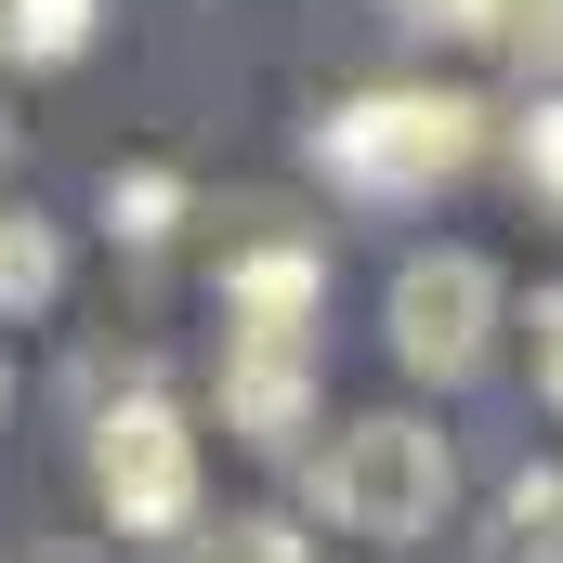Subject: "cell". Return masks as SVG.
I'll return each mask as SVG.
<instances>
[{"mask_svg":"<svg viewBox=\"0 0 563 563\" xmlns=\"http://www.w3.org/2000/svg\"><path fill=\"white\" fill-rule=\"evenodd\" d=\"M472 144H485V106H459V92H354L314 132V157L354 197H432V184L472 170Z\"/></svg>","mask_w":563,"mask_h":563,"instance_id":"6da1fadb","label":"cell"},{"mask_svg":"<svg viewBox=\"0 0 563 563\" xmlns=\"http://www.w3.org/2000/svg\"><path fill=\"white\" fill-rule=\"evenodd\" d=\"M314 498H328V525L341 538H420L432 511H445V432L420 420H354L328 432V459H314Z\"/></svg>","mask_w":563,"mask_h":563,"instance_id":"7a4b0ae2","label":"cell"},{"mask_svg":"<svg viewBox=\"0 0 563 563\" xmlns=\"http://www.w3.org/2000/svg\"><path fill=\"white\" fill-rule=\"evenodd\" d=\"M92 498L119 511V538H184L197 525V432H184V407H157V394L106 407L92 420Z\"/></svg>","mask_w":563,"mask_h":563,"instance_id":"3957f363","label":"cell"},{"mask_svg":"<svg viewBox=\"0 0 563 563\" xmlns=\"http://www.w3.org/2000/svg\"><path fill=\"white\" fill-rule=\"evenodd\" d=\"M485 341H498V276H485L472 250H420V263L394 276V354H407L420 380H472Z\"/></svg>","mask_w":563,"mask_h":563,"instance_id":"277c9868","label":"cell"},{"mask_svg":"<svg viewBox=\"0 0 563 563\" xmlns=\"http://www.w3.org/2000/svg\"><path fill=\"white\" fill-rule=\"evenodd\" d=\"M314 288H328V263H314L301 236H276V250H236V263H223V328H236V341H301Z\"/></svg>","mask_w":563,"mask_h":563,"instance_id":"5b68a950","label":"cell"},{"mask_svg":"<svg viewBox=\"0 0 563 563\" xmlns=\"http://www.w3.org/2000/svg\"><path fill=\"white\" fill-rule=\"evenodd\" d=\"M314 407V367H301V341H236L223 354V420L250 432V445H288Z\"/></svg>","mask_w":563,"mask_h":563,"instance_id":"8992f818","label":"cell"},{"mask_svg":"<svg viewBox=\"0 0 563 563\" xmlns=\"http://www.w3.org/2000/svg\"><path fill=\"white\" fill-rule=\"evenodd\" d=\"M0 53H13V66H66V53H92V0H0Z\"/></svg>","mask_w":563,"mask_h":563,"instance_id":"52a82bcc","label":"cell"},{"mask_svg":"<svg viewBox=\"0 0 563 563\" xmlns=\"http://www.w3.org/2000/svg\"><path fill=\"white\" fill-rule=\"evenodd\" d=\"M511 563H563V459L511 472Z\"/></svg>","mask_w":563,"mask_h":563,"instance_id":"ba28073f","label":"cell"},{"mask_svg":"<svg viewBox=\"0 0 563 563\" xmlns=\"http://www.w3.org/2000/svg\"><path fill=\"white\" fill-rule=\"evenodd\" d=\"M0 301H53V236H40L26 210L0 223Z\"/></svg>","mask_w":563,"mask_h":563,"instance_id":"9c48e42d","label":"cell"},{"mask_svg":"<svg viewBox=\"0 0 563 563\" xmlns=\"http://www.w3.org/2000/svg\"><path fill=\"white\" fill-rule=\"evenodd\" d=\"M106 210H119V236H170L184 184H170V170H132V184H106Z\"/></svg>","mask_w":563,"mask_h":563,"instance_id":"30bf717a","label":"cell"},{"mask_svg":"<svg viewBox=\"0 0 563 563\" xmlns=\"http://www.w3.org/2000/svg\"><path fill=\"white\" fill-rule=\"evenodd\" d=\"M525 184H538V197L563 210V92L538 106V119H525Z\"/></svg>","mask_w":563,"mask_h":563,"instance_id":"8fae6325","label":"cell"},{"mask_svg":"<svg viewBox=\"0 0 563 563\" xmlns=\"http://www.w3.org/2000/svg\"><path fill=\"white\" fill-rule=\"evenodd\" d=\"M407 26H445V40H498L511 0H407Z\"/></svg>","mask_w":563,"mask_h":563,"instance_id":"7c38bea8","label":"cell"},{"mask_svg":"<svg viewBox=\"0 0 563 563\" xmlns=\"http://www.w3.org/2000/svg\"><path fill=\"white\" fill-rule=\"evenodd\" d=\"M210 563H301V538H288V525H223Z\"/></svg>","mask_w":563,"mask_h":563,"instance_id":"4fadbf2b","label":"cell"},{"mask_svg":"<svg viewBox=\"0 0 563 563\" xmlns=\"http://www.w3.org/2000/svg\"><path fill=\"white\" fill-rule=\"evenodd\" d=\"M538 394L563 407V288H538Z\"/></svg>","mask_w":563,"mask_h":563,"instance_id":"5bb4252c","label":"cell"}]
</instances>
